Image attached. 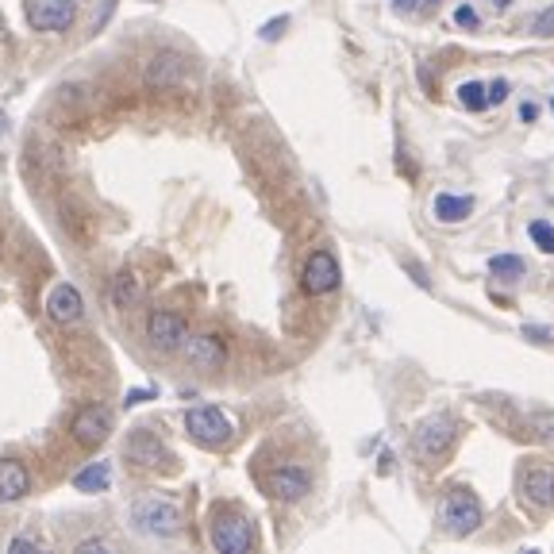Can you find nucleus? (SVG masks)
Returning <instances> with one entry per match:
<instances>
[{
    "instance_id": "1",
    "label": "nucleus",
    "mask_w": 554,
    "mask_h": 554,
    "mask_svg": "<svg viewBox=\"0 0 554 554\" xmlns=\"http://www.w3.org/2000/svg\"><path fill=\"white\" fill-rule=\"evenodd\" d=\"M481 501L478 493H470V489H462V485H451L447 493H443V501H439V524L447 535L454 539H466V535H474L481 528Z\"/></svg>"
},
{
    "instance_id": "2",
    "label": "nucleus",
    "mask_w": 554,
    "mask_h": 554,
    "mask_svg": "<svg viewBox=\"0 0 554 554\" xmlns=\"http://www.w3.org/2000/svg\"><path fill=\"white\" fill-rule=\"evenodd\" d=\"M131 524L139 535H151V539H170L181 531V508L166 497H143V501L131 504Z\"/></svg>"
},
{
    "instance_id": "3",
    "label": "nucleus",
    "mask_w": 554,
    "mask_h": 554,
    "mask_svg": "<svg viewBox=\"0 0 554 554\" xmlns=\"http://www.w3.org/2000/svg\"><path fill=\"white\" fill-rule=\"evenodd\" d=\"M185 431H189V439L201 443V447H227L231 435H235L231 420H227L220 408H212V404L189 408V412H185Z\"/></svg>"
},
{
    "instance_id": "4",
    "label": "nucleus",
    "mask_w": 554,
    "mask_h": 554,
    "mask_svg": "<svg viewBox=\"0 0 554 554\" xmlns=\"http://www.w3.org/2000/svg\"><path fill=\"white\" fill-rule=\"evenodd\" d=\"M454 435H458V428H454L451 416L435 412V416H428V420L416 424V431H412V447L424 454V458H443V454L454 447Z\"/></svg>"
},
{
    "instance_id": "5",
    "label": "nucleus",
    "mask_w": 554,
    "mask_h": 554,
    "mask_svg": "<svg viewBox=\"0 0 554 554\" xmlns=\"http://www.w3.org/2000/svg\"><path fill=\"white\" fill-rule=\"evenodd\" d=\"M212 547L224 554H243L254 547V528L247 516L239 512H220L212 520Z\"/></svg>"
},
{
    "instance_id": "6",
    "label": "nucleus",
    "mask_w": 554,
    "mask_h": 554,
    "mask_svg": "<svg viewBox=\"0 0 554 554\" xmlns=\"http://www.w3.org/2000/svg\"><path fill=\"white\" fill-rule=\"evenodd\" d=\"M343 281V270L335 262L331 251H312L308 262H304V274H301V285L308 297H324V293H335Z\"/></svg>"
},
{
    "instance_id": "7",
    "label": "nucleus",
    "mask_w": 554,
    "mask_h": 554,
    "mask_svg": "<svg viewBox=\"0 0 554 554\" xmlns=\"http://www.w3.org/2000/svg\"><path fill=\"white\" fill-rule=\"evenodd\" d=\"M266 493L274 497V501L281 504H297L308 497V489H312V478L304 474L301 466H293V462H281V466H274L270 474H266Z\"/></svg>"
},
{
    "instance_id": "8",
    "label": "nucleus",
    "mask_w": 554,
    "mask_h": 554,
    "mask_svg": "<svg viewBox=\"0 0 554 554\" xmlns=\"http://www.w3.org/2000/svg\"><path fill=\"white\" fill-rule=\"evenodd\" d=\"M77 20V0H31L27 4V24L35 31H70Z\"/></svg>"
},
{
    "instance_id": "9",
    "label": "nucleus",
    "mask_w": 554,
    "mask_h": 554,
    "mask_svg": "<svg viewBox=\"0 0 554 554\" xmlns=\"http://www.w3.org/2000/svg\"><path fill=\"white\" fill-rule=\"evenodd\" d=\"M147 339L154 351H177V347H185V320L170 308H154L147 316Z\"/></svg>"
},
{
    "instance_id": "10",
    "label": "nucleus",
    "mask_w": 554,
    "mask_h": 554,
    "mask_svg": "<svg viewBox=\"0 0 554 554\" xmlns=\"http://www.w3.org/2000/svg\"><path fill=\"white\" fill-rule=\"evenodd\" d=\"M520 497L531 508H551L554 504V466L547 462H528L520 470Z\"/></svg>"
},
{
    "instance_id": "11",
    "label": "nucleus",
    "mask_w": 554,
    "mask_h": 554,
    "mask_svg": "<svg viewBox=\"0 0 554 554\" xmlns=\"http://www.w3.org/2000/svg\"><path fill=\"white\" fill-rule=\"evenodd\" d=\"M124 458L127 462H135V466H143V470H154V466H166V462H170V451H166V443H162L154 431L139 428L127 435Z\"/></svg>"
},
{
    "instance_id": "12",
    "label": "nucleus",
    "mask_w": 554,
    "mask_h": 554,
    "mask_svg": "<svg viewBox=\"0 0 554 554\" xmlns=\"http://www.w3.org/2000/svg\"><path fill=\"white\" fill-rule=\"evenodd\" d=\"M70 431H74V439L81 447L93 451V447H101L104 439H108V431H112V412L101 408V404H89V408H81L74 416Z\"/></svg>"
},
{
    "instance_id": "13",
    "label": "nucleus",
    "mask_w": 554,
    "mask_h": 554,
    "mask_svg": "<svg viewBox=\"0 0 554 554\" xmlns=\"http://www.w3.org/2000/svg\"><path fill=\"white\" fill-rule=\"evenodd\" d=\"M81 312H85V301H81L77 285H70V281H58L51 293H47V316H51L54 324H62V328L77 324Z\"/></svg>"
},
{
    "instance_id": "14",
    "label": "nucleus",
    "mask_w": 554,
    "mask_h": 554,
    "mask_svg": "<svg viewBox=\"0 0 554 554\" xmlns=\"http://www.w3.org/2000/svg\"><path fill=\"white\" fill-rule=\"evenodd\" d=\"M185 358L197 370H220L227 362V347L220 335H193V339H185Z\"/></svg>"
},
{
    "instance_id": "15",
    "label": "nucleus",
    "mask_w": 554,
    "mask_h": 554,
    "mask_svg": "<svg viewBox=\"0 0 554 554\" xmlns=\"http://www.w3.org/2000/svg\"><path fill=\"white\" fill-rule=\"evenodd\" d=\"M181 77H185V58L177 51H158L147 62V85L151 89H170Z\"/></svg>"
},
{
    "instance_id": "16",
    "label": "nucleus",
    "mask_w": 554,
    "mask_h": 554,
    "mask_svg": "<svg viewBox=\"0 0 554 554\" xmlns=\"http://www.w3.org/2000/svg\"><path fill=\"white\" fill-rule=\"evenodd\" d=\"M31 493V474L20 458H0V501H24Z\"/></svg>"
},
{
    "instance_id": "17",
    "label": "nucleus",
    "mask_w": 554,
    "mask_h": 554,
    "mask_svg": "<svg viewBox=\"0 0 554 554\" xmlns=\"http://www.w3.org/2000/svg\"><path fill=\"white\" fill-rule=\"evenodd\" d=\"M470 212H474L470 197H454V193H439L435 197V220L439 224H462V220H470Z\"/></svg>"
},
{
    "instance_id": "18",
    "label": "nucleus",
    "mask_w": 554,
    "mask_h": 554,
    "mask_svg": "<svg viewBox=\"0 0 554 554\" xmlns=\"http://www.w3.org/2000/svg\"><path fill=\"white\" fill-rule=\"evenodd\" d=\"M139 293H143V285H139V277L131 274V270H120V274L112 277V285H108V301L116 304V308H131V304L139 301Z\"/></svg>"
},
{
    "instance_id": "19",
    "label": "nucleus",
    "mask_w": 554,
    "mask_h": 554,
    "mask_svg": "<svg viewBox=\"0 0 554 554\" xmlns=\"http://www.w3.org/2000/svg\"><path fill=\"white\" fill-rule=\"evenodd\" d=\"M108 485H112V466H108V462H93V466H85L81 474H74L77 493H104Z\"/></svg>"
},
{
    "instance_id": "20",
    "label": "nucleus",
    "mask_w": 554,
    "mask_h": 554,
    "mask_svg": "<svg viewBox=\"0 0 554 554\" xmlns=\"http://www.w3.org/2000/svg\"><path fill=\"white\" fill-rule=\"evenodd\" d=\"M489 274L501 277V281H516V277H524V258L520 254H493L489 258Z\"/></svg>"
},
{
    "instance_id": "21",
    "label": "nucleus",
    "mask_w": 554,
    "mask_h": 554,
    "mask_svg": "<svg viewBox=\"0 0 554 554\" xmlns=\"http://www.w3.org/2000/svg\"><path fill=\"white\" fill-rule=\"evenodd\" d=\"M458 101H462V108H470V112H481V108L489 104L485 85H481V81H466V85H458Z\"/></svg>"
},
{
    "instance_id": "22",
    "label": "nucleus",
    "mask_w": 554,
    "mask_h": 554,
    "mask_svg": "<svg viewBox=\"0 0 554 554\" xmlns=\"http://www.w3.org/2000/svg\"><path fill=\"white\" fill-rule=\"evenodd\" d=\"M528 235H531V243H535L543 254H554V227L547 224V220H531Z\"/></svg>"
},
{
    "instance_id": "23",
    "label": "nucleus",
    "mask_w": 554,
    "mask_h": 554,
    "mask_svg": "<svg viewBox=\"0 0 554 554\" xmlns=\"http://www.w3.org/2000/svg\"><path fill=\"white\" fill-rule=\"evenodd\" d=\"M531 31H535V35H554V4L551 8H543V12L531 20Z\"/></svg>"
},
{
    "instance_id": "24",
    "label": "nucleus",
    "mask_w": 554,
    "mask_h": 554,
    "mask_svg": "<svg viewBox=\"0 0 554 554\" xmlns=\"http://www.w3.org/2000/svg\"><path fill=\"white\" fill-rule=\"evenodd\" d=\"M158 389H131L124 397V408H135V404H143V401H151Z\"/></svg>"
},
{
    "instance_id": "25",
    "label": "nucleus",
    "mask_w": 554,
    "mask_h": 554,
    "mask_svg": "<svg viewBox=\"0 0 554 554\" xmlns=\"http://www.w3.org/2000/svg\"><path fill=\"white\" fill-rule=\"evenodd\" d=\"M524 335H528L531 343H547V347H551L554 343V335L547 328H535V324H528V328H524Z\"/></svg>"
},
{
    "instance_id": "26",
    "label": "nucleus",
    "mask_w": 554,
    "mask_h": 554,
    "mask_svg": "<svg viewBox=\"0 0 554 554\" xmlns=\"http://www.w3.org/2000/svg\"><path fill=\"white\" fill-rule=\"evenodd\" d=\"M504 97H508V81H501V77H497V81L489 85V104H501Z\"/></svg>"
},
{
    "instance_id": "27",
    "label": "nucleus",
    "mask_w": 554,
    "mask_h": 554,
    "mask_svg": "<svg viewBox=\"0 0 554 554\" xmlns=\"http://www.w3.org/2000/svg\"><path fill=\"white\" fill-rule=\"evenodd\" d=\"M285 27H289V20L281 16V20H274V24H266V27H262V39H277V35H281Z\"/></svg>"
},
{
    "instance_id": "28",
    "label": "nucleus",
    "mask_w": 554,
    "mask_h": 554,
    "mask_svg": "<svg viewBox=\"0 0 554 554\" xmlns=\"http://www.w3.org/2000/svg\"><path fill=\"white\" fill-rule=\"evenodd\" d=\"M89 551H108V543H104V539H85V543H77V554H89Z\"/></svg>"
},
{
    "instance_id": "29",
    "label": "nucleus",
    "mask_w": 554,
    "mask_h": 554,
    "mask_svg": "<svg viewBox=\"0 0 554 554\" xmlns=\"http://www.w3.org/2000/svg\"><path fill=\"white\" fill-rule=\"evenodd\" d=\"M8 551H39V543H35V539H12Z\"/></svg>"
},
{
    "instance_id": "30",
    "label": "nucleus",
    "mask_w": 554,
    "mask_h": 554,
    "mask_svg": "<svg viewBox=\"0 0 554 554\" xmlns=\"http://www.w3.org/2000/svg\"><path fill=\"white\" fill-rule=\"evenodd\" d=\"M454 20H458L462 27H470L474 24V12H470V8H458V12H454Z\"/></svg>"
},
{
    "instance_id": "31",
    "label": "nucleus",
    "mask_w": 554,
    "mask_h": 554,
    "mask_svg": "<svg viewBox=\"0 0 554 554\" xmlns=\"http://www.w3.org/2000/svg\"><path fill=\"white\" fill-rule=\"evenodd\" d=\"M412 4H416V0H397V8H401V12H408Z\"/></svg>"
},
{
    "instance_id": "32",
    "label": "nucleus",
    "mask_w": 554,
    "mask_h": 554,
    "mask_svg": "<svg viewBox=\"0 0 554 554\" xmlns=\"http://www.w3.org/2000/svg\"><path fill=\"white\" fill-rule=\"evenodd\" d=\"M493 4H497V8H508V4H512V0H493Z\"/></svg>"
},
{
    "instance_id": "33",
    "label": "nucleus",
    "mask_w": 554,
    "mask_h": 554,
    "mask_svg": "<svg viewBox=\"0 0 554 554\" xmlns=\"http://www.w3.org/2000/svg\"><path fill=\"white\" fill-rule=\"evenodd\" d=\"M0 131H4V112H0Z\"/></svg>"
},
{
    "instance_id": "34",
    "label": "nucleus",
    "mask_w": 554,
    "mask_h": 554,
    "mask_svg": "<svg viewBox=\"0 0 554 554\" xmlns=\"http://www.w3.org/2000/svg\"><path fill=\"white\" fill-rule=\"evenodd\" d=\"M147 4H154V0H147Z\"/></svg>"
},
{
    "instance_id": "35",
    "label": "nucleus",
    "mask_w": 554,
    "mask_h": 554,
    "mask_svg": "<svg viewBox=\"0 0 554 554\" xmlns=\"http://www.w3.org/2000/svg\"><path fill=\"white\" fill-rule=\"evenodd\" d=\"M551 108H554V101H551Z\"/></svg>"
}]
</instances>
